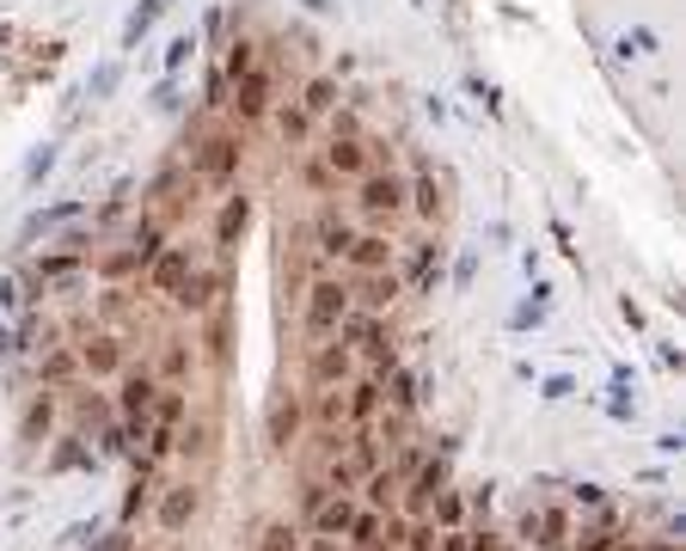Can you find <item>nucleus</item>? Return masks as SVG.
Instances as JSON below:
<instances>
[{
    "mask_svg": "<svg viewBox=\"0 0 686 551\" xmlns=\"http://www.w3.org/2000/svg\"><path fill=\"white\" fill-rule=\"evenodd\" d=\"M343 319H350V282H343V276H326V270L307 276V282H300V331H307L312 343H326Z\"/></svg>",
    "mask_w": 686,
    "mask_h": 551,
    "instance_id": "nucleus-1",
    "label": "nucleus"
},
{
    "mask_svg": "<svg viewBox=\"0 0 686 551\" xmlns=\"http://www.w3.org/2000/svg\"><path fill=\"white\" fill-rule=\"evenodd\" d=\"M154 398H159L154 367H123V374H117V405H110V411L123 417V429H129V435H147V417H154Z\"/></svg>",
    "mask_w": 686,
    "mask_h": 551,
    "instance_id": "nucleus-2",
    "label": "nucleus"
},
{
    "mask_svg": "<svg viewBox=\"0 0 686 551\" xmlns=\"http://www.w3.org/2000/svg\"><path fill=\"white\" fill-rule=\"evenodd\" d=\"M343 282H350V306L356 313H392V301L405 294L399 270H362V276H343Z\"/></svg>",
    "mask_w": 686,
    "mask_h": 551,
    "instance_id": "nucleus-3",
    "label": "nucleus"
},
{
    "mask_svg": "<svg viewBox=\"0 0 686 551\" xmlns=\"http://www.w3.org/2000/svg\"><path fill=\"white\" fill-rule=\"evenodd\" d=\"M392 251H399V245H392V233L387 227H362L356 239L343 245V276H362V270H392Z\"/></svg>",
    "mask_w": 686,
    "mask_h": 551,
    "instance_id": "nucleus-4",
    "label": "nucleus"
},
{
    "mask_svg": "<svg viewBox=\"0 0 686 551\" xmlns=\"http://www.w3.org/2000/svg\"><path fill=\"white\" fill-rule=\"evenodd\" d=\"M350 374H356V355L343 350L338 337L312 343V355H307V386L312 392H319V386H350Z\"/></svg>",
    "mask_w": 686,
    "mask_h": 551,
    "instance_id": "nucleus-5",
    "label": "nucleus"
},
{
    "mask_svg": "<svg viewBox=\"0 0 686 551\" xmlns=\"http://www.w3.org/2000/svg\"><path fill=\"white\" fill-rule=\"evenodd\" d=\"M197 503H203V496H197V484H190V478H178V484H159V496H154V520L166 527V534H185L190 515H197Z\"/></svg>",
    "mask_w": 686,
    "mask_h": 551,
    "instance_id": "nucleus-6",
    "label": "nucleus"
},
{
    "mask_svg": "<svg viewBox=\"0 0 686 551\" xmlns=\"http://www.w3.org/2000/svg\"><path fill=\"white\" fill-rule=\"evenodd\" d=\"M141 276H147V289H154V294H166V301H172V294L185 289V276H190V245H159Z\"/></svg>",
    "mask_w": 686,
    "mask_h": 551,
    "instance_id": "nucleus-7",
    "label": "nucleus"
},
{
    "mask_svg": "<svg viewBox=\"0 0 686 551\" xmlns=\"http://www.w3.org/2000/svg\"><path fill=\"white\" fill-rule=\"evenodd\" d=\"M129 367V350L117 331H98L93 343H80V374H93V380H110V374H123Z\"/></svg>",
    "mask_w": 686,
    "mask_h": 551,
    "instance_id": "nucleus-8",
    "label": "nucleus"
},
{
    "mask_svg": "<svg viewBox=\"0 0 686 551\" xmlns=\"http://www.w3.org/2000/svg\"><path fill=\"white\" fill-rule=\"evenodd\" d=\"M570 534H577V527H570V515H564L558 503H546V508H528V515H521V539H528V546H570Z\"/></svg>",
    "mask_w": 686,
    "mask_h": 551,
    "instance_id": "nucleus-9",
    "label": "nucleus"
},
{
    "mask_svg": "<svg viewBox=\"0 0 686 551\" xmlns=\"http://www.w3.org/2000/svg\"><path fill=\"white\" fill-rule=\"evenodd\" d=\"M312 534H326V539H343V534H350V520H356V503H350V496H343V490H331V496H326V503H319V508H312Z\"/></svg>",
    "mask_w": 686,
    "mask_h": 551,
    "instance_id": "nucleus-10",
    "label": "nucleus"
},
{
    "mask_svg": "<svg viewBox=\"0 0 686 551\" xmlns=\"http://www.w3.org/2000/svg\"><path fill=\"white\" fill-rule=\"evenodd\" d=\"M300 423H307V411H300V398L288 392V398H276L270 405V417H264V435H270V447H288L300 435Z\"/></svg>",
    "mask_w": 686,
    "mask_h": 551,
    "instance_id": "nucleus-11",
    "label": "nucleus"
},
{
    "mask_svg": "<svg viewBox=\"0 0 686 551\" xmlns=\"http://www.w3.org/2000/svg\"><path fill=\"white\" fill-rule=\"evenodd\" d=\"M380 417V380H350L343 386V423H375Z\"/></svg>",
    "mask_w": 686,
    "mask_h": 551,
    "instance_id": "nucleus-12",
    "label": "nucleus"
},
{
    "mask_svg": "<svg viewBox=\"0 0 686 551\" xmlns=\"http://www.w3.org/2000/svg\"><path fill=\"white\" fill-rule=\"evenodd\" d=\"M154 380H159V386H185V380H190V343H185V337H166V343H159Z\"/></svg>",
    "mask_w": 686,
    "mask_h": 551,
    "instance_id": "nucleus-13",
    "label": "nucleus"
},
{
    "mask_svg": "<svg viewBox=\"0 0 686 551\" xmlns=\"http://www.w3.org/2000/svg\"><path fill=\"white\" fill-rule=\"evenodd\" d=\"M227 337H234V306L221 301V306H209V325H203V350L215 367H227Z\"/></svg>",
    "mask_w": 686,
    "mask_h": 551,
    "instance_id": "nucleus-14",
    "label": "nucleus"
},
{
    "mask_svg": "<svg viewBox=\"0 0 686 551\" xmlns=\"http://www.w3.org/2000/svg\"><path fill=\"white\" fill-rule=\"evenodd\" d=\"M362 496H368V508H380V515H392V503H399V478L387 472V459H380L375 472L362 478Z\"/></svg>",
    "mask_w": 686,
    "mask_h": 551,
    "instance_id": "nucleus-15",
    "label": "nucleus"
},
{
    "mask_svg": "<svg viewBox=\"0 0 686 551\" xmlns=\"http://www.w3.org/2000/svg\"><path fill=\"white\" fill-rule=\"evenodd\" d=\"M312 423L326 429V435L343 429V386H319V392H312Z\"/></svg>",
    "mask_w": 686,
    "mask_h": 551,
    "instance_id": "nucleus-16",
    "label": "nucleus"
},
{
    "mask_svg": "<svg viewBox=\"0 0 686 551\" xmlns=\"http://www.w3.org/2000/svg\"><path fill=\"white\" fill-rule=\"evenodd\" d=\"M74 374H80V355L62 350V343H49L44 350V380L49 386H74Z\"/></svg>",
    "mask_w": 686,
    "mask_h": 551,
    "instance_id": "nucleus-17",
    "label": "nucleus"
},
{
    "mask_svg": "<svg viewBox=\"0 0 686 551\" xmlns=\"http://www.w3.org/2000/svg\"><path fill=\"white\" fill-rule=\"evenodd\" d=\"M380 520H387L380 508H356V520H350V534H343V539H350L356 551H375L380 546Z\"/></svg>",
    "mask_w": 686,
    "mask_h": 551,
    "instance_id": "nucleus-18",
    "label": "nucleus"
},
{
    "mask_svg": "<svg viewBox=\"0 0 686 551\" xmlns=\"http://www.w3.org/2000/svg\"><path fill=\"white\" fill-rule=\"evenodd\" d=\"M429 520H436V527H466V503H460V490L441 484L436 503H429Z\"/></svg>",
    "mask_w": 686,
    "mask_h": 551,
    "instance_id": "nucleus-19",
    "label": "nucleus"
},
{
    "mask_svg": "<svg viewBox=\"0 0 686 551\" xmlns=\"http://www.w3.org/2000/svg\"><path fill=\"white\" fill-rule=\"evenodd\" d=\"M570 551H619V527H613V520L582 527V534H570Z\"/></svg>",
    "mask_w": 686,
    "mask_h": 551,
    "instance_id": "nucleus-20",
    "label": "nucleus"
},
{
    "mask_svg": "<svg viewBox=\"0 0 686 551\" xmlns=\"http://www.w3.org/2000/svg\"><path fill=\"white\" fill-rule=\"evenodd\" d=\"M436 520L423 515V520H405V539H399V551H436Z\"/></svg>",
    "mask_w": 686,
    "mask_h": 551,
    "instance_id": "nucleus-21",
    "label": "nucleus"
},
{
    "mask_svg": "<svg viewBox=\"0 0 686 551\" xmlns=\"http://www.w3.org/2000/svg\"><path fill=\"white\" fill-rule=\"evenodd\" d=\"M49 423H56V405H49V398H32V411H25V442H44Z\"/></svg>",
    "mask_w": 686,
    "mask_h": 551,
    "instance_id": "nucleus-22",
    "label": "nucleus"
},
{
    "mask_svg": "<svg viewBox=\"0 0 686 551\" xmlns=\"http://www.w3.org/2000/svg\"><path fill=\"white\" fill-rule=\"evenodd\" d=\"M326 484H331V490H343V496H350V490L362 484V472H356V466H350V459H343V454H331V459H326Z\"/></svg>",
    "mask_w": 686,
    "mask_h": 551,
    "instance_id": "nucleus-23",
    "label": "nucleus"
},
{
    "mask_svg": "<svg viewBox=\"0 0 686 551\" xmlns=\"http://www.w3.org/2000/svg\"><path fill=\"white\" fill-rule=\"evenodd\" d=\"M258 551H300V534L288 527V520H270L264 539H258Z\"/></svg>",
    "mask_w": 686,
    "mask_h": 551,
    "instance_id": "nucleus-24",
    "label": "nucleus"
},
{
    "mask_svg": "<svg viewBox=\"0 0 686 551\" xmlns=\"http://www.w3.org/2000/svg\"><path fill=\"white\" fill-rule=\"evenodd\" d=\"M417 466H423V447H417V442H399V454L387 459V472L399 478V484H405V478L417 472Z\"/></svg>",
    "mask_w": 686,
    "mask_h": 551,
    "instance_id": "nucleus-25",
    "label": "nucleus"
},
{
    "mask_svg": "<svg viewBox=\"0 0 686 551\" xmlns=\"http://www.w3.org/2000/svg\"><path fill=\"white\" fill-rule=\"evenodd\" d=\"M74 417H80V429H93V423H105V417H110V405H105V398H93V392H80Z\"/></svg>",
    "mask_w": 686,
    "mask_h": 551,
    "instance_id": "nucleus-26",
    "label": "nucleus"
},
{
    "mask_svg": "<svg viewBox=\"0 0 686 551\" xmlns=\"http://www.w3.org/2000/svg\"><path fill=\"white\" fill-rule=\"evenodd\" d=\"M436 551H472V534H466V527H441Z\"/></svg>",
    "mask_w": 686,
    "mask_h": 551,
    "instance_id": "nucleus-27",
    "label": "nucleus"
},
{
    "mask_svg": "<svg viewBox=\"0 0 686 551\" xmlns=\"http://www.w3.org/2000/svg\"><path fill=\"white\" fill-rule=\"evenodd\" d=\"M326 496H331V484H326V478H312V484L300 490V508H307V515H312V508L326 503Z\"/></svg>",
    "mask_w": 686,
    "mask_h": 551,
    "instance_id": "nucleus-28",
    "label": "nucleus"
},
{
    "mask_svg": "<svg viewBox=\"0 0 686 551\" xmlns=\"http://www.w3.org/2000/svg\"><path fill=\"white\" fill-rule=\"evenodd\" d=\"M619 551H681L674 539H638V546H619Z\"/></svg>",
    "mask_w": 686,
    "mask_h": 551,
    "instance_id": "nucleus-29",
    "label": "nucleus"
},
{
    "mask_svg": "<svg viewBox=\"0 0 686 551\" xmlns=\"http://www.w3.org/2000/svg\"><path fill=\"white\" fill-rule=\"evenodd\" d=\"M300 551H343V539H326V534H312V539H307V546H300Z\"/></svg>",
    "mask_w": 686,
    "mask_h": 551,
    "instance_id": "nucleus-30",
    "label": "nucleus"
},
{
    "mask_svg": "<svg viewBox=\"0 0 686 551\" xmlns=\"http://www.w3.org/2000/svg\"><path fill=\"white\" fill-rule=\"evenodd\" d=\"M546 551H570V546H546Z\"/></svg>",
    "mask_w": 686,
    "mask_h": 551,
    "instance_id": "nucleus-31",
    "label": "nucleus"
},
{
    "mask_svg": "<svg viewBox=\"0 0 686 551\" xmlns=\"http://www.w3.org/2000/svg\"><path fill=\"white\" fill-rule=\"evenodd\" d=\"M375 551H380V546H375Z\"/></svg>",
    "mask_w": 686,
    "mask_h": 551,
    "instance_id": "nucleus-32",
    "label": "nucleus"
}]
</instances>
